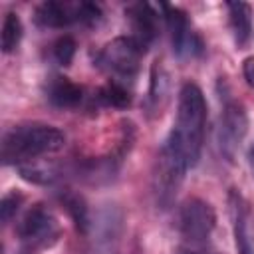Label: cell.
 I'll return each mask as SVG.
<instances>
[{"label": "cell", "mask_w": 254, "mask_h": 254, "mask_svg": "<svg viewBox=\"0 0 254 254\" xmlns=\"http://www.w3.org/2000/svg\"><path fill=\"white\" fill-rule=\"evenodd\" d=\"M206 127V101L198 85L187 81L179 91L177 121L167 137V143L187 161L189 169L200 159Z\"/></svg>", "instance_id": "6da1fadb"}, {"label": "cell", "mask_w": 254, "mask_h": 254, "mask_svg": "<svg viewBox=\"0 0 254 254\" xmlns=\"http://www.w3.org/2000/svg\"><path fill=\"white\" fill-rule=\"evenodd\" d=\"M65 145V135L46 123H22L2 135L4 165H22L44 155L58 153Z\"/></svg>", "instance_id": "7a4b0ae2"}, {"label": "cell", "mask_w": 254, "mask_h": 254, "mask_svg": "<svg viewBox=\"0 0 254 254\" xmlns=\"http://www.w3.org/2000/svg\"><path fill=\"white\" fill-rule=\"evenodd\" d=\"M189 171L187 161L165 141L157 161H155V171H153V190L157 204L161 208H169L173 198L177 196L181 183L185 179V173Z\"/></svg>", "instance_id": "3957f363"}, {"label": "cell", "mask_w": 254, "mask_h": 254, "mask_svg": "<svg viewBox=\"0 0 254 254\" xmlns=\"http://www.w3.org/2000/svg\"><path fill=\"white\" fill-rule=\"evenodd\" d=\"M145 54V46L137 42L133 36H119L111 40L99 54L95 64L119 79H131L141 64V58ZM115 79V81H119Z\"/></svg>", "instance_id": "277c9868"}, {"label": "cell", "mask_w": 254, "mask_h": 254, "mask_svg": "<svg viewBox=\"0 0 254 254\" xmlns=\"http://www.w3.org/2000/svg\"><path fill=\"white\" fill-rule=\"evenodd\" d=\"M101 10L89 2H42L34 10V20L42 28H65L69 24H95Z\"/></svg>", "instance_id": "5b68a950"}, {"label": "cell", "mask_w": 254, "mask_h": 254, "mask_svg": "<svg viewBox=\"0 0 254 254\" xmlns=\"http://www.w3.org/2000/svg\"><path fill=\"white\" fill-rule=\"evenodd\" d=\"M248 133V113L246 107L236 99H226L218 117V129H216V143L220 155L232 163L244 137Z\"/></svg>", "instance_id": "8992f818"}, {"label": "cell", "mask_w": 254, "mask_h": 254, "mask_svg": "<svg viewBox=\"0 0 254 254\" xmlns=\"http://www.w3.org/2000/svg\"><path fill=\"white\" fill-rule=\"evenodd\" d=\"M214 222L216 214L206 200L196 196L189 198L183 204L179 216V228L181 236L185 238V244L192 248H204L214 230Z\"/></svg>", "instance_id": "52a82bcc"}, {"label": "cell", "mask_w": 254, "mask_h": 254, "mask_svg": "<svg viewBox=\"0 0 254 254\" xmlns=\"http://www.w3.org/2000/svg\"><path fill=\"white\" fill-rule=\"evenodd\" d=\"M18 238L26 244L28 252L52 246L60 236V226L54 214L44 204H34L16 226Z\"/></svg>", "instance_id": "ba28073f"}, {"label": "cell", "mask_w": 254, "mask_h": 254, "mask_svg": "<svg viewBox=\"0 0 254 254\" xmlns=\"http://www.w3.org/2000/svg\"><path fill=\"white\" fill-rule=\"evenodd\" d=\"M165 12V22H167V30L171 36V44L177 56L181 58H194L202 52V42L198 38L196 32H192L187 16L183 10L175 8V6H161Z\"/></svg>", "instance_id": "9c48e42d"}, {"label": "cell", "mask_w": 254, "mask_h": 254, "mask_svg": "<svg viewBox=\"0 0 254 254\" xmlns=\"http://www.w3.org/2000/svg\"><path fill=\"white\" fill-rule=\"evenodd\" d=\"M230 216L238 254H254V242L250 238V208L246 198L238 190H230Z\"/></svg>", "instance_id": "30bf717a"}, {"label": "cell", "mask_w": 254, "mask_h": 254, "mask_svg": "<svg viewBox=\"0 0 254 254\" xmlns=\"http://www.w3.org/2000/svg\"><path fill=\"white\" fill-rule=\"evenodd\" d=\"M125 16L131 22L133 38L147 48V44L157 36V14H155L153 6L145 4V2L129 4L125 8Z\"/></svg>", "instance_id": "8fae6325"}, {"label": "cell", "mask_w": 254, "mask_h": 254, "mask_svg": "<svg viewBox=\"0 0 254 254\" xmlns=\"http://www.w3.org/2000/svg\"><path fill=\"white\" fill-rule=\"evenodd\" d=\"M228 26L238 48L248 46L252 40V8L246 2H228Z\"/></svg>", "instance_id": "7c38bea8"}, {"label": "cell", "mask_w": 254, "mask_h": 254, "mask_svg": "<svg viewBox=\"0 0 254 254\" xmlns=\"http://www.w3.org/2000/svg\"><path fill=\"white\" fill-rule=\"evenodd\" d=\"M46 93H48L50 103L56 105V107H75V105H79L81 99H83V89H81V85H77V83H73L71 79L62 77V75L50 79Z\"/></svg>", "instance_id": "4fadbf2b"}, {"label": "cell", "mask_w": 254, "mask_h": 254, "mask_svg": "<svg viewBox=\"0 0 254 254\" xmlns=\"http://www.w3.org/2000/svg\"><path fill=\"white\" fill-rule=\"evenodd\" d=\"M60 200H62L64 208L67 210L69 218L73 220L75 228L85 234V232H87V226H89V216H87V204H85L83 196L77 194V192L65 190V192L60 194Z\"/></svg>", "instance_id": "5bb4252c"}, {"label": "cell", "mask_w": 254, "mask_h": 254, "mask_svg": "<svg viewBox=\"0 0 254 254\" xmlns=\"http://www.w3.org/2000/svg\"><path fill=\"white\" fill-rule=\"evenodd\" d=\"M22 20L18 14L14 12H8L2 20V32H0V44H2V52L4 54H10L18 48L20 40H22Z\"/></svg>", "instance_id": "9a60e30c"}, {"label": "cell", "mask_w": 254, "mask_h": 254, "mask_svg": "<svg viewBox=\"0 0 254 254\" xmlns=\"http://www.w3.org/2000/svg\"><path fill=\"white\" fill-rule=\"evenodd\" d=\"M97 101L105 107H117V109H123L131 103V95L127 91V87L121 83V81H109L107 85H103L99 91H97Z\"/></svg>", "instance_id": "2e32d148"}, {"label": "cell", "mask_w": 254, "mask_h": 254, "mask_svg": "<svg viewBox=\"0 0 254 254\" xmlns=\"http://www.w3.org/2000/svg\"><path fill=\"white\" fill-rule=\"evenodd\" d=\"M167 97V73L161 62H155L151 69V87H149V107L159 111L163 107V99ZM161 113V111H159Z\"/></svg>", "instance_id": "e0dca14e"}, {"label": "cell", "mask_w": 254, "mask_h": 254, "mask_svg": "<svg viewBox=\"0 0 254 254\" xmlns=\"http://www.w3.org/2000/svg\"><path fill=\"white\" fill-rule=\"evenodd\" d=\"M75 56V40L71 36H62L52 46V58L58 62V65H69Z\"/></svg>", "instance_id": "ac0fdd59"}, {"label": "cell", "mask_w": 254, "mask_h": 254, "mask_svg": "<svg viewBox=\"0 0 254 254\" xmlns=\"http://www.w3.org/2000/svg\"><path fill=\"white\" fill-rule=\"evenodd\" d=\"M22 200H24V196H22L20 192H16V190H10V192H6V194L2 196V202H0L2 224H8V222L16 216V212H18Z\"/></svg>", "instance_id": "d6986e66"}, {"label": "cell", "mask_w": 254, "mask_h": 254, "mask_svg": "<svg viewBox=\"0 0 254 254\" xmlns=\"http://www.w3.org/2000/svg\"><path fill=\"white\" fill-rule=\"evenodd\" d=\"M242 73H244L246 83L250 87H254V56L244 58V62H242Z\"/></svg>", "instance_id": "ffe728a7"}, {"label": "cell", "mask_w": 254, "mask_h": 254, "mask_svg": "<svg viewBox=\"0 0 254 254\" xmlns=\"http://www.w3.org/2000/svg\"><path fill=\"white\" fill-rule=\"evenodd\" d=\"M179 254H206L204 248H192V246H183L179 250Z\"/></svg>", "instance_id": "44dd1931"}, {"label": "cell", "mask_w": 254, "mask_h": 254, "mask_svg": "<svg viewBox=\"0 0 254 254\" xmlns=\"http://www.w3.org/2000/svg\"><path fill=\"white\" fill-rule=\"evenodd\" d=\"M248 163H250V169H252V173H254V143H252V147L248 149Z\"/></svg>", "instance_id": "7402d4cb"}]
</instances>
